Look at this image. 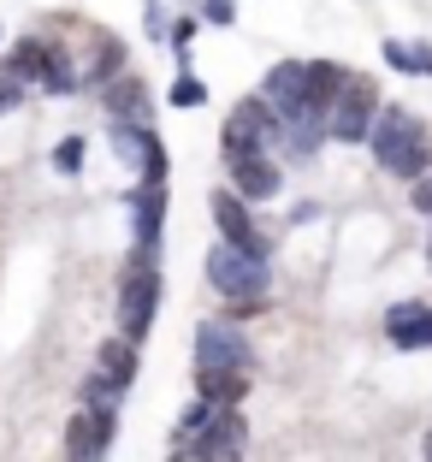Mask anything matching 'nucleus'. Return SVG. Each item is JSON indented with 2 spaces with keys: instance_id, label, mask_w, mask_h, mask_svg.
<instances>
[{
  "instance_id": "f257e3e1",
  "label": "nucleus",
  "mask_w": 432,
  "mask_h": 462,
  "mask_svg": "<svg viewBox=\"0 0 432 462\" xmlns=\"http://www.w3.org/2000/svg\"><path fill=\"white\" fill-rule=\"evenodd\" d=\"M367 149H373V161L391 178H403V184L432 172V131L409 107H379V125L367 136Z\"/></svg>"
},
{
  "instance_id": "6e6552de",
  "label": "nucleus",
  "mask_w": 432,
  "mask_h": 462,
  "mask_svg": "<svg viewBox=\"0 0 432 462\" xmlns=\"http://www.w3.org/2000/svg\"><path fill=\"white\" fill-rule=\"evenodd\" d=\"M113 427H119V415H113V409L83 403L78 415L66 421V462H107V450H113Z\"/></svg>"
},
{
  "instance_id": "5701e85b",
  "label": "nucleus",
  "mask_w": 432,
  "mask_h": 462,
  "mask_svg": "<svg viewBox=\"0 0 432 462\" xmlns=\"http://www.w3.org/2000/svg\"><path fill=\"white\" fill-rule=\"evenodd\" d=\"M24 89H30V83L18 78V71H6V66H0V113H13L18 101H24Z\"/></svg>"
},
{
  "instance_id": "c756f323",
  "label": "nucleus",
  "mask_w": 432,
  "mask_h": 462,
  "mask_svg": "<svg viewBox=\"0 0 432 462\" xmlns=\"http://www.w3.org/2000/svg\"><path fill=\"white\" fill-rule=\"evenodd\" d=\"M427 261H432V244H427Z\"/></svg>"
},
{
  "instance_id": "39448f33",
  "label": "nucleus",
  "mask_w": 432,
  "mask_h": 462,
  "mask_svg": "<svg viewBox=\"0 0 432 462\" xmlns=\"http://www.w3.org/2000/svg\"><path fill=\"white\" fill-rule=\"evenodd\" d=\"M172 450H178L172 462H244V450H249V421L237 415V409H219L202 433H196V439H178Z\"/></svg>"
},
{
  "instance_id": "2eb2a0df",
  "label": "nucleus",
  "mask_w": 432,
  "mask_h": 462,
  "mask_svg": "<svg viewBox=\"0 0 432 462\" xmlns=\"http://www.w3.org/2000/svg\"><path fill=\"white\" fill-rule=\"evenodd\" d=\"M107 113L119 125H154V101H149V89H142V78L119 71V78L107 83Z\"/></svg>"
},
{
  "instance_id": "b1692460",
  "label": "nucleus",
  "mask_w": 432,
  "mask_h": 462,
  "mask_svg": "<svg viewBox=\"0 0 432 462\" xmlns=\"http://www.w3.org/2000/svg\"><path fill=\"white\" fill-rule=\"evenodd\" d=\"M202 18H207V24H237V0H202Z\"/></svg>"
},
{
  "instance_id": "4468645a",
  "label": "nucleus",
  "mask_w": 432,
  "mask_h": 462,
  "mask_svg": "<svg viewBox=\"0 0 432 462\" xmlns=\"http://www.w3.org/2000/svg\"><path fill=\"white\" fill-rule=\"evenodd\" d=\"M385 332H391L397 350H432V309L427 302H397L385 314Z\"/></svg>"
},
{
  "instance_id": "bb28decb",
  "label": "nucleus",
  "mask_w": 432,
  "mask_h": 462,
  "mask_svg": "<svg viewBox=\"0 0 432 462\" xmlns=\"http://www.w3.org/2000/svg\"><path fill=\"white\" fill-rule=\"evenodd\" d=\"M409 202H415V214H427V219H432V172L409 184Z\"/></svg>"
},
{
  "instance_id": "ddd939ff",
  "label": "nucleus",
  "mask_w": 432,
  "mask_h": 462,
  "mask_svg": "<svg viewBox=\"0 0 432 462\" xmlns=\"http://www.w3.org/2000/svg\"><path fill=\"white\" fill-rule=\"evenodd\" d=\"M161 226H166V184H136L131 190V231L136 249H161Z\"/></svg>"
},
{
  "instance_id": "a878e982",
  "label": "nucleus",
  "mask_w": 432,
  "mask_h": 462,
  "mask_svg": "<svg viewBox=\"0 0 432 462\" xmlns=\"http://www.w3.org/2000/svg\"><path fill=\"white\" fill-rule=\"evenodd\" d=\"M385 66H391V71H409V78H415V48H403V42H385Z\"/></svg>"
},
{
  "instance_id": "7ed1b4c3",
  "label": "nucleus",
  "mask_w": 432,
  "mask_h": 462,
  "mask_svg": "<svg viewBox=\"0 0 432 462\" xmlns=\"http://www.w3.org/2000/svg\"><path fill=\"white\" fill-rule=\"evenodd\" d=\"M207 285H214L225 302H261L267 297V261L219 237V244L207 249Z\"/></svg>"
},
{
  "instance_id": "f03ea898",
  "label": "nucleus",
  "mask_w": 432,
  "mask_h": 462,
  "mask_svg": "<svg viewBox=\"0 0 432 462\" xmlns=\"http://www.w3.org/2000/svg\"><path fill=\"white\" fill-rule=\"evenodd\" d=\"M154 314H161V267H154V249H136L119 279V332L142 344Z\"/></svg>"
},
{
  "instance_id": "f3484780",
  "label": "nucleus",
  "mask_w": 432,
  "mask_h": 462,
  "mask_svg": "<svg viewBox=\"0 0 432 462\" xmlns=\"http://www.w3.org/2000/svg\"><path fill=\"white\" fill-rule=\"evenodd\" d=\"M344 83H350V71L338 66V60H308V113L314 119H332V107H338Z\"/></svg>"
},
{
  "instance_id": "0eeeda50",
  "label": "nucleus",
  "mask_w": 432,
  "mask_h": 462,
  "mask_svg": "<svg viewBox=\"0 0 432 462\" xmlns=\"http://www.w3.org/2000/svg\"><path fill=\"white\" fill-rule=\"evenodd\" d=\"M261 96L279 107L284 125H320L308 113V60H279V66L267 71V83H261ZM332 136V131H326Z\"/></svg>"
},
{
  "instance_id": "dca6fc26",
  "label": "nucleus",
  "mask_w": 432,
  "mask_h": 462,
  "mask_svg": "<svg viewBox=\"0 0 432 462\" xmlns=\"http://www.w3.org/2000/svg\"><path fill=\"white\" fill-rule=\"evenodd\" d=\"M244 392H249V367H207V362H196V397H207V403H219V409H237Z\"/></svg>"
},
{
  "instance_id": "4be33fe9",
  "label": "nucleus",
  "mask_w": 432,
  "mask_h": 462,
  "mask_svg": "<svg viewBox=\"0 0 432 462\" xmlns=\"http://www.w3.org/2000/svg\"><path fill=\"white\" fill-rule=\"evenodd\" d=\"M136 178L166 184V149H161V136H149V149H142V161H136Z\"/></svg>"
},
{
  "instance_id": "c85d7f7f",
  "label": "nucleus",
  "mask_w": 432,
  "mask_h": 462,
  "mask_svg": "<svg viewBox=\"0 0 432 462\" xmlns=\"http://www.w3.org/2000/svg\"><path fill=\"white\" fill-rule=\"evenodd\" d=\"M420 450H427V462H432V433H427V445H420Z\"/></svg>"
},
{
  "instance_id": "f8f14e48",
  "label": "nucleus",
  "mask_w": 432,
  "mask_h": 462,
  "mask_svg": "<svg viewBox=\"0 0 432 462\" xmlns=\"http://www.w3.org/2000/svg\"><path fill=\"white\" fill-rule=\"evenodd\" d=\"M196 362H207V367H249L255 356H249L237 320H202V327H196Z\"/></svg>"
},
{
  "instance_id": "412c9836",
  "label": "nucleus",
  "mask_w": 432,
  "mask_h": 462,
  "mask_svg": "<svg viewBox=\"0 0 432 462\" xmlns=\"http://www.w3.org/2000/svg\"><path fill=\"white\" fill-rule=\"evenodd\" d=\"M202 101H207V83L189 78V71H178L172 78V107H202Z\"/></svg>"
},
{
  "instance_id": "9d476101",
  "label": "nucleus",
  "mask_w": 432,
  "mask_h": 462,
  "mask_svg": "<svg viewBox=\"0 0 432 462\" xmlns=\"http://www.w3.org/2000/svg\"><path fill=\"white\" fill-rule=\"evenodd\" d=\"M225 178H231V190L244 196V202H267V196L284 190V172H279V161H272L267 149L261 154H225Z\"/></svg>"
},
{
  "instance_id": "aec40b11",
  "label": "nucleus",
  "mask_w": 432,
  "mask_h": 462,
  "mask_svg": "<svg viewBox=\"0 0 432 462\" xmlns=\"http://www.w3.org/2000/svg\"><path fill=\"white\" fill-rule=\"evenodd\" d=\"M119 397H124V385H113V380H101V374H83V403H95V409H113L119 415Z\"/></svg>"
},
{
  "instance_id": "a211bd4d",
  "label": "nucleus",
  "mask_w": 432,
  "mask_h": 462,
  "mask_svg": "<svg viewBox=\"0 0 432 462\" xmlns=\"http://www.w3.org/2000/svg\"><path fill=\"white\" fill-rule=\"evenodd\" d=\"M95 374L131 392V385H136V338H124V332H119V338H107L101 350H95Z\"/></svg>"
},
{
  "instance_id": "cd10ccee",
  "label": "nucleus",
  "mask_w": 432,
  "mask_h": 462,
  "mask_svg": "<svg viewBox=\"0 0 432 462\" xmlns=\"http://www.w3.org/2000/svg\"><path fill=\"white\" fill-rule=\"evenodd\" d=\"M415 71H420V78H432V42H415Z\"/></svg>"
},
{
  "instance_id": "393cba45",
  "label": "nucleus",
  "mask_w": 432,
  "mask_h": 462,
  "mask_svg": "<svg viewBox=\"0 0 432 462\" xmlns=\"http://www.w3.org/2000/svg\"><path fill=\"white\" fill-rule=\"evenodd\" d=\"M196 30H202V24H196V18H178V24L166 30V42H172V48H178V60L189 54V42H196Z\"/></svg>"
},
{
  "instance_id": "20e7f679",
  "label": "nucleus",
  "mask_w": 432,
  "mask_h": 462,
  "mask_svg": "<svg viewBox=\"0 0 432 462\" xmlns=\"http://www.w3.org/2000/svg\"><path fill=\"white\" fill-rule=\"evenodd\" d=\"M279 107L267 96H249L225 113V131H219V154H261L272 149V136H279Z\"/></svg>"
},
{
  "instance_id": "423d86ee",
  "label": "nucleus",
  "mask_w": 432,
  "mask_h": 462,
  "mask_svg": "<svg viewBox=\"0 0 432 462\" xmlns=\"http://www.w3.org/2000/svg\"><path fill=\"white\" fill-rule=\"evenodd\" d=\"M379 83L362 78V71H350V83H344L338 107H332V119H326V131H332V143H367L379 125Z\"/></svg>"
},
{
  "instance_id": "1a4fd4ad",
  "label": "nucleus",
  "mask_w": 432,
  "mask_h": 462,
  "mask_svg": "<svg viewBox=\"0 0 432 462\" xmlns=\"http://www.w3.org/2000/svg\"><path fill=\"white\" fill-rule=\"evenodd\" d=\"M207 208H214V226H219L225 244H237V249H249V255L267 261L272 244H267V231L255 226V214L244 208V196H237V190H214V196H207Z\"/></svg>"
},
{
  "instance_id": "9b49d317",
  "label": "nucleus",
  "mask_w": 432,
  "mask_h": 462,
  "mask_svg": "<svg viewBox=\"0 0 432 462\" xmlns=\"http://www.w3.org/2000/svg\"><path fill=\"white\" fill-rule=\"evenodd\" d=\"M83 60H78V83H89V89H107L113 78L124 71V42L119 36H107V30H95V24H83Z\"/></svg>"
},
{
  "instance_id": "6ab92c4d",
  "label": "nucleus",
  "mask_w": 432,
  "mask_h": 462,
  "mask_svg": "<svg viewBox=\"0 0 432 462\" xmlns=\"http://www.w3.org/2000/svg\"><path fill=\"white\" fill-rule=\"evenodd\" d=\"M83 154H89V143H83L78 131L60 136V143H54V172H60V178H78V172H83Z\"/></svg>"
}]
</instances>
